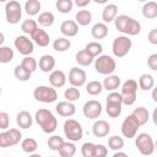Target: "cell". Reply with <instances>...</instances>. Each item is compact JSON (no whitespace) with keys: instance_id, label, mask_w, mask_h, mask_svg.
<instances>
[{"instance_id":"44","label":"cell","mask_w":157,"mask_h":157,"mask_svg":"<svg viewBox=\"0 0 157 157\" xmlns=\"http://www.w3.org/2000/svg\"><path fill=\"white\" fill-rule=\"evenodd\" d=\"M80 96H81L80 90H78L77 87H74V86L66 88L65 92H64V97H65V99H66L67 102H71V103L75 102V101H77V99L80 98Z\"/></svg>"},{"instance_id":"30","label":"cell","mask_w":157,"mask_h":157,"mask_svg":"<svg viewBox=\"0 0 157 157\" xmlns=\"http://www.w3.org/2000/svg\"><path fill=\"white\" fill-rule=\"evenodd\" d=\"M58 152H59L60 157H74L76 153V146L71 141H65Z\"/></svg>"},{"instance_id":"61","label":"cell","mask_w":157,"mask_h":157,"mask_svg":"<svg viewBox=\"0 0 157 157\" xmlns=\"http://www.w3.org/2000/svg\"><path fill=\"white\" fill-rule=\"evenodd\" d=\"M49 157H55V156H49Z\"/></svg>"},{"instance_id":"6","label":"cell","mask_w":157,"mask_h":157,"mask_svg":"<svg viewBox=\"0 0 157 157\" xmlns=\"http://www.w3.org/2000/svg\"><path fill=\"white\" fill-rule=\"evenodd\" d=\"M33 97L42 103H53L58 99V93L52 86H38L33 91Z\"/></svg>"},{"instance_id":"39","label":"cell","mask_w":157,"mask_h":157,"mask_svg":"<svg viewBox=\"0 0 157 157\" xmlns=\"http://www.w3.org/2000/svg\"><path fill=\"white\" fill-rule=\"evenodd\" d=\"M86 91L88 94L91 96H98L102 91H103V83L99 82V81H90L87 85H86Z\"/></svg>"},{"instance_id":"59","label":"cell","mask_w":157,"mask_h":157,"mask_svg":"<svg viewBox=\"0 0 157 157\" xmlns=\"http://www.w3.org/2000/svg\"><path fill=\"white\" fill-rule=\"evenodd\" d=\"M94 1H96L97 4H104V2H105V0H99V1H98V0H94Z\"/></svg>"},{"instance_id":"16","label":"cell","mask_w":157,"mask_h":157,"mask_svg":"<svg viewBox=\"0 0 157 157\" xmlns=\"http://www.w3.org/2000/svg\"><path fill=\"white\" fill-rule=\"evenodd\" d=\"M49 83L54 88H60L66 83V75L61 70H54L49 75Z\"/></svg>"},{"instance_id":"32","label":"cell","mask_w":157,"mask_h":157,"mask_svg":"<svg viewBox=\"0 0 157 157\" xmlns=\"http://www.w3.org/2000/svg\"><path fill=\"white\" fill-rule=\"evenodd\" d=\"M70 47H71V42L66 37H59L53 42V49L56 52H66Z\"/></svg>"},{"instance_id":"22","label":"cell","mask_w":157,"mask_h":157,"mask_svg":"<svg viewBox=\"0 0 157 157\" xmlns=\"http://www.w3.org/2000/svg\"><path fill=\"white\" fill-rule=\"evenodd\" d=\"M120 77L118 75H108L104 80H103V88L110 92H114L117 88H119L120 86Z\"/></svg>"},{"instance_id":"58","label":"cell","mask_w":157,"mask_h":157,"mask_svg":"<svg viewBox=\"0 0 157 157\" xmlns=\"http://www.w3.org/2000/svg\"><path fill=\"white\" fill-rule=\"evenodd\" d=\"M29 157H42V156H40L39 153H31Z\"/></svg>"},{"instance_id":"24","label":"cell","mask_w":157,"mask_h":157,"mask_svg":"<svg viewBox=\"0 0 157 157\" xmlns=\"http://www.w3.org/2000/svg\"><path fill=\"white\" fill-rule=\"evenodd\" d=\"M142 15L145 18L152 20L157 17V2L156 1H147L142 6Z\"/></svg>"},{"instance_id":"40","label":"cell","mask_w":157,"mask_h":157,"mask_svg":"<svg viewBox=\"0 0 157 157\" xmlns=\"http://www.w3.org/2000/svg\"><path fill=\"white\" fill-rule=\"evenodd\" d=\"M108 147L113 151H120L124 147V139L119 135H113L108 139Z\"/></svg>"},{"instance_id":"11","label":"cell","mask_w":157,"mask_h":157,"mask_svg":"<svg viewBox=\"0 0 157 157\" xmlns=\"http://www.w3.org/2000/svg\"><path fill=\"white\" fill-rule=\"evenodd\" d=\"M82 112H83V115L86 118H88V119H97L101 115V113H102V104H101V102H98L96 99L87 101L83 104Z\"/></svg>"},{"instance_id":"48","label":"cell","mask_w":157,"mask_h":157,"mask_svg":"<svg viewBox=\"0 0 157 157\" xmlns=\"http://www.w3.org/2000/svg\"><path fill=\"white\" fill-rule=\"evenodd\" d=\"M107 103H121L123 104V96L119 92H110L107 96Z\"/></svg>"},{"instance_id":"57","label":"cell","mask_w":157,"mask_h":157,"mask_svg":"<svg viewBox=\"0 0 157 157\" xmlns=\"http://www.w3.org/2000/svg\"><path fill=\"white\" fill-rule=\"evenodd\" d=\"M4 40H5V39H4V33H1V34H0V44H2Z\"/></svg>"},{"instance_id":"12","label":"cell","mask_w":157,"mask_h":157,"mask_svg":"<svg viewBox=\"0 0 157 157\" xmlns=\"http://www.w3.org/2000/svg\"><path fill=\"white\" fill-rule=\"evenodd\" d=\"M87 80V75L83 69L80 67H71L69 71V82L71 86L74 87H81L86 83Z\"/></svg>"},{"instance_id":"23","label":"cell","mask_w":157,"mask_h":157,"mask_svg":"<svg viewBox=\"0 0 157 157\" xmlns=\"http://www.w3.org/2000/svg\"><path fill=\"white\" fill-rule=\"evenodd\" d=\"M137 82L132 78L126 80L123 85H121V96H136L137 92Z\"/></svg>"},{"instance_id":"42","label":"cell","mask_w":157,"mask_h":157,"mask_svg":"<svg viewBox=\"0 0 157 157\" xmlns=\"http://www.w3.org/2000/svg\"><path fill=\"white\" fill-rule=\"evenodd\" d=\"M64 139L59 135H53L48 139V147L52 150V151H59L61 148V146L64 145Z\"/></svg>"},{"instance_id":"14","label":"cell","mask_w":157,"mask_h":157,"mask_svg":"<svg viewBox=\"0 0 157 157\" xmlns=\"http://www.w3.org/2000/svg\"><path fill=\"white\" fill-rule=\"evenodd\" d=\"M60 32L65 36V37H75L78 33V25L76 23V21L72 20H65L61 25H60Z\"/></svg>"},{"instance_id":"54","label":"cell","mask_w":157,"mask_h":157,"mask_svg":"<svg viewBox=\"0 0 157 157\" xmlns=\"http://www.w3.org/2000/svg\"><path fill=\"white\" fill-rule=\"evenodd\" d=\"M152 121H153L155 126H157V108H155V110L152 113Z\"/></svg>"},{"instance_id":"35","label":"cell","mask_w":157,"mask_h":157,"mask_svg":"<svg viewBox=\"0 0 157 157\" xmlns=\"http://www.w3.org/2000/svg\"><path fill=\"white\" fill-rule=\"evenodd\" d=\"M85 50H86L90 55H92L93 58H96V56L98 58L99 55H102L103 47H102V44L98 43V42H90V43L86 44Z\"/></svg>"},{"instance_id":"1","label":"cell","mask_w":157,"mask_h":157,"mask_svg":"<svg viewBox=\"0 0 157 157\" xmlns=\"http://www.w3.org/2000/svg\"><path fill=\"white\" fill-rule=\"evenodd\" d=\"M34 119H36V123L40 126L42 131L45 132V134H52L58 128L56 118L48 109H44V108L38 109L36 112V114H34Z\"/></svg>"},{"instance_id":"19","label":"cell","mask_w":157,"mask_h":157,"mask_svg":"<svg viewBox=\"0 0 157 157\" xmlns=\"http://www.w3.org/2000/svg\"><path fill=\"white\" fill-rule=\"evenodd\" d=\"M39 69L43 72H52L54 71V66H55V59L53 55L50 54H44L39 58V63H38Z\"/></svg>"},{"instance_id":"26","label":"cell","mask_w":157,"mask_h":157,"mask_svg":"<svg viewBox=\"0 0 157 157\" xmlns=\"http://www.w3.org/2000/svg\"><path fill=\"white\" fill-rule=\"evenodd\" d=\"M75 60H76V63H77L78 65H81V66H88V65H91V64L94 61V58H93L92 55H90L85 49H82V50H78V52L76 53Z\"/></svg>"},{"instance_id":"28","label":"cell","mask_w":157,"mask_h":157,"mask_svg":"<svg viewBox=\"0 0 157 157\" xmlns=\"http://www.w3.org/2000/svg\"><path fill=\"white\" fill-rule=\"evenodd\" d=\"M131 114L137 119V121L140 123V125H145L148 121V119H150V113H148L147 108H145V107H137V108H135Z\"/></svg>"},{"instance_id":"55","label":"cell","mask_w":157,"mask_h":157,"mask_svg":"<svg viewBox=\"0 0 157 157\" xmlns=\"http://www.w3.org/2000/svg\"><path fill=\"white\" fill-rule=\"evenodd\" d=\"M113 157H129L125 152H123V151H117L114 155H113Z\"/></svg>"},{"instance_id":"51","label":"cell","mask_w":157,"mask_h":157,"mask_svg":"<svg viewBox=\"0 0 157 157\" xmlns=\"http://www.w3.org/2000/svg\"><path fill=\"white\" fill-rule=\"evenodd\" d=\"M147 65L151 70L157 71V53H153L147 58Z\"/></svg>"},{"instance_id":"31","label":"cell","mask_w":157,"mask_h":157,"mask_svg":"<svg viewBox=\"0 0 157 157\" xmlns=\"http://www.w3.org/2000/svg\"><path fill=\"white\" fill-rule=\"evenodd\" d=\"M130 16L128 15H118L117 18L114 20V25H115V28L121 32V33H125L126 32V28H128V25L130 22Z\"/></svg>"},{"instance_id":"10","label":"cell","mask_w":157,"mask_h":157,"mask_svg":"<svg viewBox=\"0 0 157 157\" xmlns=\"http://www.w3.org/2000/svg\"><path fill=\"white\" fill-rule=\"evenodd\" d=\"M13 44H15V48L18 50V53L25 56H29V54H32L34 50L33 42L26 36H17L15 38Z\"/></svg>"},{"instance_id":"29","label":"cell","mask_w":157,"mask_h":157,"mask_svg":"<svg viewBox=\"0 0 157 157\" xmlns=\"http://www.w3.org/2000/svg\"><path fill=\"white\" fill-rule=\"evenodd\" d=\"M54 21H55V16H54L52 12H49V11L42 12V13L38 16V18H37L38 25L42 26V27H50V26L54 23Z\"/></svg>"},{"instance_id":"9","label":"cell","mask_w":157,"mask_h":157,"mask_svg":"<svg viewBox=\"0 0 157 157\" xmlns=\"http://www.w3.org/2000/svg\"><path fill=\"white\" fill-rule=\"evenodd\" d=\"M140 126H141V125H140V123L137 121V119H136L132 114H130V115H128V117L123 120L121 126H120V130H121V134H123L124 137L132 139V137L136 136L137 130H139Z\"/></svg>"},{"instance_id":"21","label":"cell","mask_w":157,"mask_h":157,"mask_svg":"<svg viewBox=\"0 0 157 157\" xmlns=\"http://www.w3.org/2000/svg\"><path fill=\"white\" fill-rule=\"evenodd\" d=\"M91 36L94 39H103L108 36V26L104 22H98L96 25H93L92 29H91Z\"/></svg>"},{"instance_id":"4","label":"cell","mask_w":157,"mask_h":157,"mask_svg":"<svg viewBox=\"0 0 157 157\" xmlns=\"http://www.w3.org/2000/svg\"><path fill=\"white\" fill-rule=\"evenodd\" d=\"M64 134L69 141L76 142L80 141L83 136V129L81 124L75 119H67L64 123Z\"/></svg>"},{"instance_id":"25","label":"cell","mask_w":157,"mask_h":157,"mask_svg":"<svg viewBox=\"0 0 157 157\" xmlns=\"http://www.w3.org/2000/svg\"><path fill=\"white\" fill-rule=\"evenodd\" d=\"M75 20H76V23L80 25V26H88L92 21V13L91 11L88 10H78L75 15Z\"/></svg>"},{"instance_id":"56","label":"cell","mask_w":157,"mask_h":157,"mask_svg":"<svg viewBox=\"0 0 157 157\" xmlns=\"http://www.w3.org/2000/svg\"><path fill=\"white\" fill-rule=\"evenodd\" d=\"M151 96H152V99L157 103V86H156L155 88H152V93H151Z\"/></svg>"},{"instance_id":"60","label":"cell","mask_w":157,"mask_h":157,"mask_svg":"<svg viewBox=\"0 0 157 157\" xmlns=\"http://www.w3.org/2000/svg\"><path fill=\"white\" fill-rule=\"evenodd\" d=\"M155 150H156V151H157V140H156V141H155Z\"/></svg>"},{"instance_id":"49","label":"cell","mask_w":157,"mask_h":157,"mask_svg":"<svg viewBox=\"0 0 157 157\" xmlns=\"http://www.w3.org/2000/svg\"><path fill=\"white\" fill-rule=\"evenodd\" d=\"M9 124H10L9 114H7L6 112H1V113H0V129H1L2 131L7 130Z\"/></svg>"},{"instance_id":"52","label":"cell","mask_w":157,"mask_h":157,"mask_svg":"<svg viewBox=\"0 0 157 157\" xmlns=\"http://www.w3.org/2000/svg\"><path fill=\"white\" fill-rule=\"evenodd\" d=\"M147 39H148V42H150L151 44L157 45V28H153V29H151V31L148 32Z\"/></svg>"},{"instance_id":"45","label":"cell","mask_w":157,"mask_h":157,"mask_svg":"<svg viewBox=\"0 0 157 157\" xmlns=\"http://www.w3.org/2000/svg\"><path fill=\"white\" fill-rule=\"evenodd\" d=\"M121 103H107L105 110L110 118H118L121 114Z\"/></svg>"},{"instance_id":"27","label":"cell","mask_w":157,"mask_h":157,"mask_svg":"<svg viewBox=\"0 0 157 157\" xmlns=\"http://www.w3.org/2000/svg\"><path fill=\"white\" fill-rule=\"evenodd\" d=\"M155 86V78L150 75V74H142L139 77V87L142 91H148L151 88H153Z\"/></svg>"},{"instance_id":"17","label":"cell","mask_w":157,"mask_h":157,"mask_svg":"<svg viewBox=\"0 0 157 157\" xmlns=\"http://www.w3.org/2000/svg\"><path fill=\"white\" fill-rule=\"evenodd\" d=\"M16 123L21 129H29L33 124V118H32L29 112L21 110L16 115Z\"/></svg>"},{"instance_id":"50","label":"cell","mask_w":157,"mask_h":157,"mask_svg":"<svg viewBox=\"0 0 157 157\" xmlns=\"http://www.w3.org/2000/svg\"><path fill=\"white\" fill-rule=\"evenodd\" d=\"M107 155L108 148L102 144H97L94 147V157H107Z\"/></svg>"},{"instance_id":"34","label":"cell","mask_w":157,"mask_h":157,"mask_svg":"<svg viewBox=\"0 0 157 157\" xmlns=\"http://www.w3.org/2000/svg\"><path fill=\"white\" fill-rule=\"evenodd\" d=\"M38 28H39V27H38V22L34 21V20H32V18H27V20H25V21L21 23V29H22L26 34H29V36H32Z\"/></svg>"},{"instance_id":"47","label":"cell","mask_w":157,"mask_h":157,"mask_svg":"<svg viewBox=\"0 0 157 157\" xmlns=\"http://www.w3.org/2000/svg\"><path fill=\"white\" fill-rule=\"evenodd\" d=\"M94 147H96V144H93V142H85L81 146V155H82V157H94Z\"/></svg>"},{"instance_id":"13","label":"cell","mask_w":157,"mask_h":157,"mask_svg":"<svg viewBox=\"0 0 157 157\" xmlns=\"http://www.w3.org/2000/svg\"><path fill=\"white\" fill-rule=\"evenodd\" d=\"M110 131V125L108 124L107 120L99 119L96 120L92 125V134L96 137H105Z\"/></svg>"},{"instance_id":"46","label":"cell","mask_w":157,"mask_h":157,"mask_svg":"<svg viewBox=\"0 0 157 157\" xmlns=\"http://www.w3.org/2000/svg\"><path fill=\"white\" fill-rule=\"evenodd\" d=\"M21 65H22L25 69H27L28 71L33 72V71L37 70L38 63H37V60H36L34 58H32V56H25V58L22 59V61H21Z\"/></svg>"},{"instance_id":"62","label":"cell","mask_w":157,"mask_h":157,"mask_svg":"<svg viewBox=\"0 0 157 157\" xmlns=\"http://www.w3.org/2000/svg\"><path fill=\"white\" fill-rule=\"evenodd\" d=\"M5 157H7V156H5Z\"/></svg>"},{"instance_id":"33","label":"cell","mask_w":157,"mask_h":157,"mask_svg":"<svg viewBox=\"0 0 157 157\" xmlns=\"http://www.w3.org/2000/svg\"><path fill=\"white\" fill-rule=\"evenodd\" d=\"M21 148H22V151L23 152H26V153H34L36 152V150L38 148V142L34 140V139H32V137H27V139H25V140H22V142H21Z\"/></svg>"},{"instance_id":"20","label":"cell","mask_w":157,"mask_h":157,"mask_svg":"<svg viewBox=\"0 0 157 157\" xmlns=\"http://www.w3.org/2000/svg\"><path fill=\"white\" fill-rule=\"evenodd\" d=\"M31 38H32V40H33L37 45H39V47H47V45H49V42H50L49 34H48L44 29H42V28H38V29L31 36Z\"/></svg>"},{"instance_id":"2","label":"cell","mask_w":157,"mask_h":157,"mask_svg":"<svg viewBox=\"0 0 157 157\" xmlns=\"http://www.w3.org/2000/svg\"><path fill=\"white\" fill-rule=\"evenodd\" d=\"M117 69L115 60L105 54L99 55L97 59H94V70L101 75H113L114 70Z\"/></svg>"},{"instance_id":"38","label":"cell","mask_w":157,"mask_h":157,"mask_svg":"<svg viewBox=\"0 0 157 157\" xmlns=\"http://www.w3.org/2000/svg\"><path fill=\"white\" fill-rule=\"evenodd\" d=\"M13 75H15V77H16L18 81L25 82V81H28V80L31 78L32 72L28 71L27 69H25V67L20 64V65H17V66L15 67V70H13Z\"/></svg>"},{"instance_id":"15","label":"cell","mask_w":157,"mask_h":157,"mask_svg":"<svg viewBox=\"0 0 157 157\" xmlns=\"http://www.w3.org/2000/svg\"><path fill=\"white\" fill-rule=\"evenodd\" d=\"M55 110L61 117H72L76 113V107L74 103L64 101V102H59L55 105Z\"/></svg>"},{"instance_id":"41","label":"cell","mask_w":157,"mask_h":157,"mask_svg":"<svg viewBox=\"0 0 157 157\" xmlns=\"http://www.w3.org/2000/svg\"><path fill=\"white\" fill-rule=\"evenodd\" d=\"M74 1L72 0H56L55 7L60 13H69L72 10Z\"/></svg>"},{"instance_id":"37","label":"cell","mask_w":157,"mask_h":157,"mask_svg":"<svg viewBox=\"0 0 157 157\" xmlns=\"http://www.w3.org/2000/svg\"><path fill=\"white\" fill-rule=\"evenodd\" d=\"M13 56H15V53L10 47H7V45L0 47V63L7 64V63L12 61Z\"/></svg>"},{"instance_id":"7","label":"cell","mask_w":157,"mask_h":157,"mask_svg":"<svg viewBox=\"0 0 157 157\" xmlns=\"http://www.w3.org/2000/svg\"><path fill=\"white\" fill-rule=\"evenodd\" d=\"M5 16L6 21L11 25H16L20 22L22 17V6L16 0H10L5 4Z\"/></svg>"},{"instance_id":"3","label":"cell","mask_w":157,"mask_h":157,"mask_svg":"<svg viewBox=\"0 0 157 157\" xmlns=\"http://www.w3.org/2000/svg\"><path fill=\"white\" fill-rule=\"evenodd\" d=\"M135 146L142 156H151L156 151L153 139L147 132H141L135 136Z\"/></svg>"},{"instance_id":"8","label":"cell","mask_w":157,"mask_h":157,"mask_svg":"<svg viewBox=\"0 0 157 157\" xmlns=\"http://www.w3.org/2000/svg\"><path fill=\"white\" fill-rule=\"evenodd\" d=\"M22 139V134L18 129L12 128L9 130H5L0 132V147L6 148L17 145Z\"/></svg>"},{"instance_id":"18","label":"cell","mask_w":157,"mask_h":157,"mask_svg":"<svg viewBox=\"0 0 157 157\" xmlns=\"http://www.w3.org/2000/svg\"><path fill=\"white\" fill-rule=\"evenodd\" d=\"M118 16V6L115 4H108L102 11V20L104 23L113 22Z\"/></svg>"},{"instance_id":"36","label":"cell","mask_w":157,"mask_h":157,"mask_svg":"<svg viewBox=\"0 0 157 157\" xmlns=\"http://www.w3.org/2000/svg\"><path fill=\"white\" fill-rule=\"evenodd\" d=\"M40 10V2L38 0H27L25 2V11L29 16H34L39 13Z\"/></svg>"},{"instance_id":"53","label":"cell","mask_w":157,"mask_h":157,"mask_svg":"<svg viewBox=\"0 0 157 157\" xmlns=\"http://www.w3.org/2000/svg\"><path fill=\"white\" fill-rule=\"evenodd\" d=\"M90 2H91V0H76L75 5L78 6V7H85V6L90 5Z\"/></svg>"},{"instance_id":"43","label":"cell","mask_w":157,"mask_h":157,"mask_svg":"<svg viewBox=\"0 0 157 157\" xmlns=\"http://www.w3.org/2000/svg\"><path fill=\"white\" fill-rule=\"evenodd\" d=\"M140 32H141V25H140V22L137 20H135V18L131 17L130 18V22L128 25V28H126L125 34H128V36H137Z\"/></svg>"},{"instance_id":"5","label":"cell","mask_w":157,"mask_h":157,"mask_svg":"<svg viewBox=\"0 0 157 157\" xmlns=\"http://www.w3.org/2000/svg\"><path fill=\"white\" fill-rule=\"evenodd\" d=\"M132 42L128 36H119L114 38L112 44V52L117 58H124L131 49Z\"/></svg>"}]
</instances>
